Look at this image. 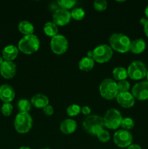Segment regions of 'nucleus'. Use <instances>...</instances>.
I'll return each mask as SVG.
<instances>
[{
  "instance_id": "1",
  "label": "nucleus",
  "mask_w": 148,
  "mask_h": 149,
  "mask_svg": "<svg viewBox=\"0 0 148 149\" xmlns=\"http://www.w3.org/2000/svg\"><path fill=\"white\" fill-rule=\"evenodd\" d=\"M110 47L120 53H125L130 50L131 41L129 36L121 33H115L109 38Z\"/></svg>"
},
{
  "instance_id": "2",
  "label": "nucleus",
  "mask_w": 148,
  "mask_h": 149,
  "mask_svg": "<svg viewBox=\"0 0 148 149\" xmlns=\"http://www.w3.org/2000/svg\"><path fill=\"white\" fill-rule=\"evenodd\" d=\"M40 47L39 39L34 34L24 36L18 42V49L24 54L30 55L39 49Z\"/></svg>"
},
{
  "instance_id": "3",
  "label": "nucleus",
  "mask_w": 148,
  "mask_h": 149,
  "mask_svg": "<svg viewBox=\"0 0 148 149\" xmlns=\"http://www.w3.org/2000/svg\"><path fill=\"white\" fill-rule=\"evenodd\" d=\"M82 125L84 129L88 133L93 135H97L104 127L103 118L99 115H89L84 119Z\"/></svg>"
},
{
  "instance_id": "4",
  "label": "nucleus",
  "mask_w": 148,
  "mask_h": 149,
  "mask_svg": "<svg viewBox=\"0 0 148 149\" xmlns=\"http://www.w3.org/2000/svg\"><path fill=\"white\" fill-rule=\"evenodd\" d=\"M100 93L104 98L113 100L119 93L117 83L112 79H105L100 84Z\"/></svg>"
},
{
  "instance_id": "5",
  "label": "nucleus",
  "mask_w": 148,
  "mask_h": 149,
  "mask_svg": "<svg viewBox=\"0 0 148 149\" xmlns=\"http://www.w3.org/2000/svg\"><path fill=\"white\" fill-rule=\"evenodd\" d=\"M33 125V119L28 113L20 112L16 116L14 122V126L16 131L19 133H26L29 132Z\"/></svg>"
},
{
  "instance_id": "6",
  "label": "nucleus",
  "mask_w": 148,
  "mask_h": 149,
  "mask_svg": "<svg viewBox=\"0 0 148 149\" xmlns=\"http://www.w3.org/2000/svg\"><path fill=\"white\" fill-rule=\"evenodd\" d=\"M122 119L121 113L118 109H110L106 111L103 117L104 126L110 130H116L121 125Z\"/></svg>"
},
{
  "instance_id": "7",
  "label": "nucleus",
  "mask_w": 148,
  "mask_h": 149,
  "mask_svg": "<svg viewBox=\"0 0 148 149\" xmlns=\"http://www.w3.org/2000/svg\"><path fill=\"white\" fill-rule=\"evenodd\" d=\"M147 70L145 63L141 61H134L128 67V77L133 80L142 79L146 77Z\"/></svg>"
},
{
  "instance_id": "8",
  "label": "nucleus",
  "mask_w": 148,
  "mask_h": 149,
  "mask_svg": "<svg viewBox=\"0 0 148 149\" xmlns=\"http://www.w3.org/2000/svg\"><path fill=\"white\" fill-rule=\"evenodd\" d=\"M93 59L100 63H106L111 59L113 56V49L107 45H100L92 50Z\"/></svg>"
},
{
  "instance_id": "9",
  "label": "nucleus",
  "mask_w": 148,
  "mask_h": 149,
  "mask_svg": "<svg viewBox=\"0 0 148 149\" xmlns=\"http://www.w3.org/2000/svg\"><path fill=\"white\" fill-rule=\"evenodd\" d=\"M51 49L52 52L57 55L65 53L68 48V42L63 35L57 34L52 38L50 42Z\"/></svg>"
},
{
  "instance_id": "10",
  "label": "nucleus",
  "mask_w": 148,
  "mask_h": 149,
  "mask_svg": "<svg viewBox=\"0 0 148 149\" xmlns=\"http://www.w3.org/2000/svg\"><path fill=\"white\" fill-rule=\"evenodd\" d=\"M113 141L117 146L120 148H126L132 144L133 136L128 130H120L115 132Z\"/></svg>"
},
{
  "instance_id": "11",
  "label": "nucleus",
  "mask_w": 148,
  "mask_h": 149,
  "mask_svg": "<svg viewBox=\"0 0 148 149\" xmlns=\"http://www.w3.org/2000/svg\"><path fill=\"white\" fill-rule=\"evenodd\" d=\"M131 94L134 98L139 100H148V81H142L136 83L132 87Z\"/></svg>"
},
{
  "instance_id": "12",
  "label": "nucleus",
  "mask_w": 148,
  "mask_h": 149,
  "mask_svg": "<svg viewBox=\"0 0 148 149\" xmlns=\"http://www.w3.org/2000/svg\"><path fill=\"white\" fill-rule=\"evenodd\" d=\"M71 13L62 8L57 9L52 15V20L57 26H65L71 21Z\"/></svg>"
},
{
  "instance_id": "13",
  "label": "nucleus",
  "mask_w": 148,
  "mask_h": 149,
  "mask_svg": "<svg viewBox=\"0 0 148 149\" xmlns=\"http://www.w3.org/2000/svg\"><path fill=\"white\" fill-rule=\"evenodd\" d=\"M16 65L12 61H4L0 65V74L4 79H10L13 78L16 74Z\"/></svg>"
},
{
  "instance_id": "14",
  "label": "nucleus",
  "mask_w": 148,
  "mask_h": 149,
  "mask_svg": "<svg viewBox=\"0 0 148 149\" xmlns=\"http://www.w3.org/2000/svg\"><path fill=\"white\" fill-rule=\"evenodd\" d=\"M118 103L123 108H129L132 107L135 103V98L131 93L129 92H126V93H119L116 97Z\"/></svg>"
},
{
  "instance_id": "15",
  "label": "nucleus",
  "mask_w": 148,
  "mask_h": 149,
  "mask_svg": "<svg viewBox=\"0 0 148 149\" xmlns=\"http://www.w3.org/2000/svg\"><path fill=\"white\" fill-rule=\"evenodd\" d=\"M15 96V93L12 86L4 84L0 86V99L4 103H10Z\"/></svg>"
},
{
  "instance_id": "16",
  "label": "nucleus",
  "mask_w": 148,
  "mask_h": 149,
  "mask_svg": "<svg viewBox=\"0 0 148 149\" xmlns=\"http://www.w3.org/2000/svg\"><path fill=\"white\" fill-rule=\"evenodd\" d=\"M77 128V123L72 119H66L62 121L59 126L61 132L65 135H71L73 133Z\"/></svg>"
},
{
  "instance_id": "17",
  "label": "nucleus",
  "mask_w": 148,
  "mask_h": 149,
  "mask_svg": "<svg viewBox=\"0 0 148 149\" xmlns=\"http://www.w3.org/2000/svg\"><path fill=\"white\" fill-rule=\"evenodd\" d=\"M18 55V49L13 45L6 46L2 50V58L4 61H12Z\"/></svg>"
},
{
  "instance_id": "18",
  "label": "nucleus",
  "mask_w": 148,
  "mask_h": 149,
  "mask_svg": "<svg viewBox=\"0 0 148 149\" xmlns=\"http://www.w3.org/2000/svg\"><path fill=\"white\" fill-rule=\"evenodd\" d=\"M30 103L38 109H44L49 105V99L45 95L37 93L31 97Z\"/></svg>"
},
{
  "instance_id": "19",
  "label": "nucleus",
  "mask_w": 148,
  "mask_h": 149,
  "mask_svg": "<svg viewBox=\"0 0 148 149\" xmlns=\"http://www.w3.org/2000/svg\"><path fill=\"white\" fill-rule=\"evenodd\" d=\"M146 49V42L143 39H136L131 44L130 51L134 54H140Z\"/></svg>"
},
{
  "instance_id": "20",
  "label": "nucleus",
  "mask_w": 148,
  "mask_h": 149,
  "mask_svg": "<svg viewBox=\"0 0 148 149\" xmlns=\"http://www.w3.org/2000/svg\"><path fill=\"white\" fill-rule=\"evenodd\" d=\"M94 62L95 61H94L93 58L84 57V58H81V60L78 63V68L81 71H89L94 68Z\"/></svg>"
},
{
  "instance_id": "21",
  "label": "nucleus",
  "mask_w": 148,
  "mask_h": 149,
  "mask_svg": "<svg viewBox=\"0 0 148 149\" xmlns=\"http://www.w3.org/2000/svg\"><path fill=\"white\" fill-rule=\"evenodd\" d=\"M18 29L22 33L26 36V35L33 34L34 26L30 22L28 21V20H23L19 23Z\"/></svg>"
},
{
  "instance_id": "22",
  "label": "nucleus",
  "mask_w": 148,
  "mask_h": 149,
  "mask_svg": "<svg viewBox=\"0 0 148 149\" xmlns=\"http://www.w3.org/2000/svg\"><path fill=\"white\" fill-rule=\"evenodd\" d=\"M44 31L48 36L52 38L57 35L58 27L53 21H49L44 26Z\"/></svg>"
},
{
  "instance_id": "23",
  "label": "nucleus",
  "mask_w": 148,
  "mask_h": 149,
  "mask_svg": "<svg viewBox=\"0 0 148 149\" xmlns=\"http://www.w3.org/2000/svg\"><path fill=\"white\" fill-rule=\"evenodd\" d=\"M113 76L115 79L118 81H122V80H126L128 77L127 70L123 67H116L113 71Z\"/></svg>"
},
{
  "instance_id": "24",
  "label": "nucleus",
  "mask_w": 148,
  "mask_h": 149,
  "mask_svg": "<svg viewBox=\"0 0 148 149\" xmlns=\"http://www.w3.org/2000/svg\"><path fill=\"white\" fill-rule=\"evenodd\" d=\"M31 103L27 99H20L17 102V108L20 112L23 113H28L31 109Z\"/></svg>"
},
{
  "instance_id": "25",
  "label": "nucleus",
  "mask_w": 148,
  "mask_h": 149,
  "mask_svg": "<svg viewBox=\"0 0 148 149\" xmlns=\"http://www.w3.org/2000/svg\"><path fill=\"white\" fill-rule=\"evenodd\" d=\"M71 18H73L76 20H81L85 16L86 13L84 10L81 7H75L71 13Z\"/></svg>"
},
{
  "instance_id": "26",
  "label": "nucleus",
  "mask_w": 148,
  "mask_h": 149,
  "mask_svg": "<svg viewBox=\"0 0 148 149\" xmlns=\"http://www.w3.org/2000/svg\"><path fill=\"white\" fill-rule=\"evenodd\" d=\"M57 4L60 7V8L64 10H69L73 8L76 4V1L75 0H58Z\"/></svg>"
},
{
  "instance_id": "27",
  "label": "nucleus",
  "mask_w": 148,
  "mask_h": 149,
  "mask_svg": "<svg viewBox=\"0 0 148 149\" xmlns=\"http://www.w3.org/2000/svg\"><path fill=\"white\" fill-rule=\"evenodd\" d=\"M67 113L70 116H75L81 112V108L77 104H71L67 108Z\"/></svg>"
},
{
  "instance_id": "28",
  "label": "nucleus",
  "mask_w": 148,
  "mask_h": 149,
  "mask_svg": "<svg viewBox=\"0 0 148 149\" xmlns=\"http://www.w3.org/2000/svg\"><path fill=\"white\" fill-rule=\"evenodd\" d=\"M120 126H121L122 128H123V130H131L132 128L134 127V122H133V119L130 117L123 118Z\"/></svg>"
},
{
  "instance_id": "29",
  "label": "nucleus",
  "mask_w": 148,
  "mask_h": 149,
  "mask_svg": "<svg viewBox=\"0 0 148 149\" xmlns=\"http://www.w3.org/2000/svg\"><path fill=\"white\" fill-rule=\"evenodd\" d=\"M13 111V106L10 103H4L1 108V111L4 116H9L12 114Z\"/></svg>"
},
{
  "instance_id": "30",
  "label": "nucleus",
  "mask_w": 148,
  "mask_h": 149,
  "mask_svg": "<svg viewBox=\"0 0 148 149\" xmlns=\"http://www.w3.org/2000/svg\"><path fill=\"white\" fill-rule=\"evenodd\" d=\"M107 2L106 0H95L94 1V7L97 11H104L107 9Z\"/></svg>"
},
{
  "instance_id": "31",
  "label": "nucleus",
  "mask_w": 148,
  "mask_h": 149,
  "mask_svg": "<svg viewBox=\"0 0 148 149\" xmlns=\"http://www.w3.org/2000/svg\"><path fill=\"white\" fill-rule=\"evenodd\" d=\"M118 84V89L119 93H126V92H129V89H130V83L126 80H122V81H119Z\"/></svg>"
},
{
  "instance_id": "32",
  "label": "nucleus",
  "mask_w": 148,
  "mask_h": 149,
  "mask_svg": "<svg viewBox=\"0 0 148 149\" xmlns=\"http://www.w3.org/2000/svg\"><path fill=\"white\" fill-rule=\"evenodd\" d=\"M97 138L100 140V141H101L102 143H106L107 141H110V133L108 132V131L102 129L98 134L97 135Z\"/></svg>"
},
{
  "instance_id": "33",
  "label": "nucleus",
  "mask_w": 148,
  "mask_h": 149,
  "mask_svg": "<svg viewBox=\"0 0 148 149\" xmlns=\"http://www.w3.org/2000/svg\"><path fill=\"white\" fill-rule=\"evenodd\" d=\"M44 113L46 115V116H51L54 113V109L51 105H48L46 107L43 109Z\"/></svg>"
},
{
  "instance_id": "34",
  "label": "nucleus",
  "mask_w": 148,
  "mask_h": 149,
  "mask_svg": "<svg viewBox=\"0 0 148 149\" xmlns=\"http://www.w3.org/2000/svg\"><path fill=\"white\" fill-rule=\"evenodd\" d=\"M91 110L90 107L87 106H84L81 108V113L84 115H89V114L91 113Z\"/></svg>"
},
{
  "instance_id": "35",
  "label": "nucleus",
  "mask_w": 148,
  "mask_h": 149,
  "mask_svg": "<svg viewBox=\"0 0 148 149\" xmlns=\"http://www.w3.org/2000/svg\"><path fill=\"white\" fill-rule=\"evenodd\" d=\"M127 149H142V148L138 144H131L128 147Z\"/></svg>"
},
{
  "instance_id": "36",
  "label": "nucleus",
  "mask_w": 148,
  "mask_h": 149,
  "mask_svg": "<svg viewBox=\"0 0 148 149\" xmlns=\"http://www.w3.org/2000/svg\"><path fill=\"white\" fill-rule=\"evenodd\" d=\"M144 31H145V33L147 36V37H148V19L147 20L146 23L144 25Z\"/></svg>"
},
{
  "instance_id": "37",
  "label": "nucleus",
  "mask_w": 148,
  "mask_h": 149,
  "mask_svg": "<svg viewBox=\"0 0 148 149\" xmlns=\"http://www.w3.org/2000/svg\"><path fill=\"white\" fill-rule=\"evenodd\" d=\"M88 58H93V52L91 50L89 51L88 52H87V56Z\"/></svg>"
},
{
  "instance_id": "38",
  "label": "nucleus",
  "mask_w": 148,
  "mask_h": 149,
  "mask_svg": "<svg viewBox=\"0 0 148 149\" xmlns=\"http://www.w3.org/2000/svg\"><path fill=\"white\" fill-rule=\"evenodd\" d=\"M147 20V19L145 18V17H142V18H141V20H140V23L144 26V25H145V23H146Z\"/></svg>"
},
{
  "instance_id": "39",
  "label": "nucleus",
  "mask_w": 148,
  "mask_h": 149,
  "mask_svg": "<svg viewBox=\"0 0 148 149\" xmlns=\"http://www.w3.org/2000/svg\"><path fill=\"white\" fill-rule=\"evenodd\" d=\"M145 16H146V17H147V19H148V4L146 6V7H145Z\"/></svg>"
},
{
  "instance_id": "40",
  "label": "nucleus",
  "mask_w": 148,
  "mask_h": 149,
  "mask_svg": "<svg viewBox=\"0 0 148 149\" xmlns=\"http://www.w3.org/2000/svg\"><path fill=\"white\" fill-rule=\"evenodd\" d=\"M3 62H4V59H3L2 57L0 56V65H1V64H2Z\"/></svg>"
},
{
  "instance_id": "41",
  "label": "nucleus",
  "mask_w": 148,
  "mask_h": 149,
  "mask_svg": "<svg viewBox=\"0 0 148 149\" xmlns=\"http://www.w3.org/2000/svg\"><path fill=\"white\" fill-rule=\"evenodd\" d=\"M19 149H30V148H28V147H26V146H23V147H20Z\"/></svg>"
},
{
  "instance_id": "42",
  "label": "nucleus",
  "mask_w": 148,
  "mask_h": 149,
  "mask_svg": "<svg viewBox=\"0 0 148 149\" xmlns=\"http://www.w3.org/2000/svg\"><path fill=\"white\" fill-rule=\"evenodd\" d=\"M146 77H147V81H148V70H147V75H146Z\"/></svg>"
},
{
  "instance_id": "43",
  "label": "nucleus",
  "mask_w": 148,
  "mask_h": 149,
  "mask_svg": "<svg viewBox=\"0 0 148 149\" xmlns=\"http://www.w3.org/2000/svg\"><path fill=\"white\" fill-rule=\"evenodd\" d=\"M41 149H49V148H41Z\"/></svg>"
}]
</instances>
